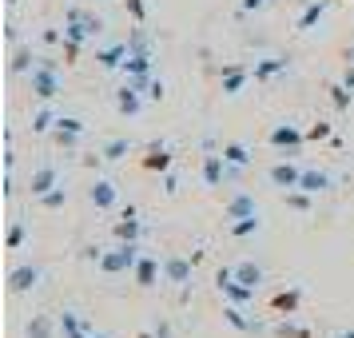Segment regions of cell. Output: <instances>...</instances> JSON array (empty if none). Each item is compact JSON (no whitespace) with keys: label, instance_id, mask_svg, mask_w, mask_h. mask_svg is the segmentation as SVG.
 Segmentation results:
<instances>
[{"label":"cell","instance_id":"cell-47","mask_svg":"<svg viewBox=\"0 0 354 338\" xmlns=\"http://www.w3.org/2000/svg\"><path fill=\"white\" fill-rule=\"evenodd\" d=\"M351 64H354V52H351Z\"/></svg>","mask_w":354,"mask_h":338},{"label":"cell","instance_id":"cell-37","mask_svg":"<svg viewBox=\"0 0 354 338\" xmlns=\"http://www.w3.org/2000/svg\"><path fill=\"white\" fill-rule=\"evenodd\" d=\"M351 92H354V88L338 84V88H335V96H330V100H335V108H346V104H351Z\"/></svg>","mask_w":354,"mask_h":338},{"label":"cell","instance_id":"cell-45","mask_svg":"<svg viewBox=\"0 0 354 338\" xmlns=\"http://www.w3.org/2000/svg\"><path fill=\"white\" fill-rule=\"evenodd\" d=\"M140 338H160V335H140Z\"/></svg>","mask_w":354,"mask_h":338},{"label":"cell","instance_id":"cell-20","mask_svg":"<svg viewBox=\"0 0 354 338\" xmlns=\"http://www.w3.org/2000/svg\"><path fill=\"white\" fill-rule=\"evenodd\" d=\"M299 187H303V191H310V195H319V191H326V187H330V176H326L322 167H303Z\"/></svg>","mask_w":354,"mask_h":338},{"label":"cell","instance_id":"cell-22","mask_svg":"<svg viewBox=\"0 0 354 338\" xmlns=\"http://www.w3.org/2000/svg\"><path fill=\"white\" fill-rule=\"evenodd\" d=\"M223 319L231 322L235 330H243V335H251V330H259V322H255V319H247V310H243L239 303H231V306H227V310H223Z\"/></svg>","mask_w":354,"mask_h":338},{"label":"cell","instance_id":"cell-24","mask_svg":"<svg viewBox=\"0 0 354 338\" xmlns=\"http://www.w3.org/2000/svg\"><path fill=\"white\" fill-rule=\"evenodd\" d=\"M56 326H60V335H64V338H76V335H80V330H88V326H84V319H80V314H76V310H64V314H60V322H56Z\"/></svg>","mask_w":354,"mask_h":338},{"label":"cell","instance_id":"cell-44","mask_svg":"<svg viewBox=\"0 0 354 338\" xmlns=\"http://www.w3.org/2000/svg\"><path fill=\"white\" fill-rule=\"evenodd\" d=\"M338 338H354V330H342V335H338Z\"/></svg>","mask_w":354,"mask_h":338},{"label":"cell","instance_id":"cell-36","mask_svg":"<svg viewBox=\"0 0 354 338\" xmlns=\"http://www.w3.org/2000/svg\"><path fill=\"white\" fill-rule=\"evenodd\" d=\"M24 235H28V231H24L20 223H12V227H8V247H12V251H20V247H24Z\"/></svg>","mask_w":354,"mask_h":338},{"label":"cell","instance_id":"cell-30","mask_svg":"<svg viewBox=\"0 0 354 338\" xmlns=\"http://www.w3.org/2000/svg\"><path fill=\"white\" fill-rule=\"evenodd\" d=\"M128 151H131V140H124V135H120V140H112V144L104 147L100 156H104V160H124Z\"/></svg>","mask_w":354,"mask_h":338},{"label":"cell","instance_id":"cell-9","mask_svg":"<svg viewBox=\"0 0 354 338\" xmlns=\"http://www.w3.org/2000/svg\"><path fill=\"white\" fill-rule=\"evenodd\" d=\"M227 223H235V219H251V215H259V203H255V195H247V191H239V195H231L227 199Z\"/></svg>","mask_w":354,"mask_h":338},{"label":"cell","instance_id":"cell-19","mask_svg":"<svg viewBox=\"0 0 354 338\" xmlns=\"http://www.w3.org/2000/svg\"><path fill=\"white\" fill-rule=\"evenodd\" d=\"M96 60H100V68H108V72L124 68V60H128V40H124V44H108V48H100Z\"/></svg>","mask_w":354,"mask_h":338},{"label":"cell","instance_id":"cell-31","mask_svg":"<svg viewBox=\"0 0 354 338\" xmlns=\"http://www.w3.org/2000/svg\"><path fill=\"white\" fill-rule=\"evenodd\" d=\"M56 330H52V319H44V314H36L32 322H28V338H52Z\"/></svg>","mask_w":354,"mask_h":338},{"label":"cell","instance_id":"cell-15","mask_svg":"<svg viewBox=\"0 0 354 338\" xmlns=\"http://www.w3.org/2000/svg\"><path fill=\"white\" fill-rule=\"evenodd\" d=\"M223 179H227L223 151H207V156H203V183H207V187H219Z\"/></svg>","mask_w":354,"mask_h":338},{"label":"cell","instance_id":"cell-7","mask_svg":"<svg viewBox=\"0 0 354 338\" xmlns=\"http://www.w3.org/2000/svg\"><path fill=\"white\" fill-rule=\"evenodd\" d=\"M144 100L147 96H144V88H140V80H128L120 92H115V108H120L124 115H136L140 108H144Z\"/></svg>","mask_w":354,"mask_h":338},{"label":"cell","instance_id":"cell-13","mask_svg":"<svg viewBox=\"0 0 354 338\" xmlns=\"http://www.w3.org/2000/svg\"><path fill=\"white\" fill-rule=\"evenodd\" d=\"M40 279H44V271L28 263V267H17V271L8 274V287H12V294H24V290L40 287Z\"/></svg>","mask_w":354,"mask_h":338},{"label":"cell","instance_id":"cell-8","mask_svg":"<svg viewBox=\"0 0 354 338\" xmlns=\"http://www.w3.org/2000/svg\"><path fill=\"white\" fill-rule=\"evenodd\" d=\"M287 72H290L287 56H267V60H255V68H251V76H255L259 84L274 80V76H287Z\"/></svg>","mask_w":354,"mask_h":338},{"label":"cell","instance_id":"cell-6","mask_svg":"<svg viewBox=\"0 0 354 338\" xmlns=\"http://www.w3.org/2000/svg\"><path fill=\"white\" fill-rule=\"evenodd\" d=\"M267 140H271V147H279V151H299L306 135H303L299 128H295V124H274Z\"/></svg>","mask_w":354,"mask_h":338},{"label":"cell","instance_id":"cell-33","mask_svg":"<svg viewBox=\"0 0 354 338\" xmlns=\"http://www.w3.org/2000/svg\"><path fill=\"white\" fill-rule=\"evenodd\" d=\"M299 306V290H283V294H274V310H283V314H290Z\"/></svg>","mask_w":354,"mask_h":338},{"label":"cell","instance_id":"cell-42","mask_svg":"<svg viewBox=\"0 0 354 338\" xmlns=\"http://www.w3.org/2000/svg\"><path fill=\"white\" fill-rule=\"evenodd\" d=\"M163 191L176 195V191H179V179H176V176H167V179H163Z\"/></svg>","mask_w":354,"mask_h":338},{"label":"cell","instance_id":"cell-2","mask_svg":"<svg viewBox=\"0 0 354 338\" xmlns=\"http://www.w3.org/2000/svg\"><path fill=\"white\" fill-rule=\"evenodd\" d=\"M140 255H144V247H140V243H115L112 251H104V255H100V271L104 274H124V271H131V267H136V263H140Z\"/></svg>","mask_w":354,"mask_h":338},{"label":"cell","instance_id":"cell-34","mask_svg":"<svg viewBox=\"0 0 354 338\" xmlns=\"http://www.w3.org/2000/svg\"><path fill=\"white\" fill-rule=\"evenodd\" d=\"M287 207H295V211H310V191H303V187L287 191Z\"/></svg>","mask_w":354,"mask_h":338},{"label":"cell","instance_id":"cell-11","mask_svg":"<svg viewBox=\"0 0 354 338\" xmlns=\"http://www.w3.org/2000/svg\"><path fill=\"white\" fill-rule=\"evenodd\" d=\"M151 68H156V56H151V48H147V52H128V60H124L128 80H147V76H151Z\"/></svg>","mask_w":354,"mask_h":338},{"label":"cell","instance_id":"cell-4","mask_svg":"<svg viewBox=\"0 0 354 338\" xmlns=\"http://www.w3.org/2000/svg\"><path fill=\"white\" fill-rule=\"evenodd\" d=\"M195 263H199V255L183 259V255H167L163 259V283H171V287H187L195 274Z\"/></svg>","mask_w":354,"mask_h":338},{"label":"cell","instance_id":"cell-3","mask_svg":"<svg viewBox=\"0 0 354 338\" xmlns=\"http://www.w3.org/2000/svg\"><path fill=\"white\" fill-rule=\"evenodd\" d=\"M215 287H219V290L227 294V303L247 306L251 299H255V287L239 283V279H235V267H219V274H215Z\"/></svg>","mask_w":354,"mask_h":338},{"label":"cell","instance_id":"cell-27","mask_svg":"<svg viewBox=\"0 0 354 338\" xmlns=\"http://www.w3.org/2000/svg\"><path fill=\"white\" fill-rule=\"evenodd\" d=\"M36 64H40V56H32V48H20L17 56H12V72H17V76H24V72H32Z\"/></svg>","mask_w":354,"mask_h":338},{"label":"cell","instance_id":"cell-17","mask_svg":"<svg viewBox=\"0 0 354 338\" xmlns=\"http://www.w3.org/2000/svg\"><path fill=\"white\" fill-rule=\"evenodd\" d=\"M52 187H60V171H56L52 163H48V167H36V171H32V195L40 199V195H48Z\"/></svg>","mask_w":354,"mask_h":338},{"label":"cell","instance_id":"cell-12","mask_svg":"<svg viewBox=\"0 0 354 338\" xmlns=\"http://www.w3.org/2000/svg\"><path fill=\"white\" fill-rule=\"evenodd\" d=\"M251 80V68H243V64H227L223 72H219V84H223V96H239L243 92V84Z\"/></svg>","mask_w":354,"mask_h":338},{"label":"cell","instance_id":"cell-46","mask_svg":"<svg viewBox=\"0 0 354 338\" xmlns=\"http://www.w3.org/2000/svg\"><path fill=\"white\" fill-rule=\"evenodd\" d=\"M8 4H20V0H8Z\"/></svg>","mask_w":354,"mask_h":338},{"label":"cell","instance_id":"cell-26","mask_svg":"<svg viewBox=\"0 0 354 338\" xmlns=\"http://www.w3.org/2000/svg\"><path fill=\"white\" fill-rule=\"evenodd\" d=\"M144 167H151V171H167V167H171V151L160 147V144H151V156L144 160Z\"/></svg>","mask_w":354,"mask_h":338},{"label":"cell","instance_id":"cell-28","mask_svg":"<svg viewBox=\"0 0 354 338\" xmlns=\"http://www.w3.org/2000/svg\"><path fill=\"white\" fill-rule=\"evenodd\" d=\"M227 227H231L235 239H247V235H255L263 223H259V215H251V219H235V223H227Z\"/></svg>","mask_w":354,"mask_h":338},{"label":"cell","instance_id":"cell-25","mask_svg":"<svg viewBox=\"0 0 354 338\" xmlns=\"http://www.w3.org/2000/svg\"><path fill=\"white\" fill-rule=\"evenodd\" d=\"M223 160H227V167H247L251 163V151L243 144H223Z\"/></svg>","mask_w":354,"mask_h":338},{"label":"cell","instance_id":"cell-35","mask_svg":"<svg viewBox=\"0 0 354 338\" xmlns=\"http://www.w3.org/2000/svg\"><path fill=\"white\" fill-rule=\"evenodd\" d=\"M140 88H144V96H147V100H163V80H156V76L140 80Z\"/></svg>","mask_w":354,"mask_h":338},{"label":"cell","instance_id":"cell-18","mask_svg":"<svg viewBox=\"0 0 354 338\" xmlns=\"http://www.w3.org/2000/svg\"><path fill=\"white\" fill-rule=\"evenodd\" d=\"M140 235H144V223L136 219V211H124V219L115 223V239H124V243H140Z\"/></svg>","mask_w":354,"mask_h":338},{"label":"cell","instance_id":"cell-23","mask_svg":"<svg viewBox=\"0 0 354 338\" xmlns=\"http://www.w3.org/2000/svg\"><path fill=\"white\" fill-rule=\"evenodd\" d=\"M235 279L259 290V283H263V267H259V263H235Z\"/></svg>","mask_w":354,"mask_h":338},{"label":"cell","instance_id":"cell-29","mask_svg":"<svg viewBox=\"0 0 354 338\" xmlns=\"http://www.w3.org/2000/svg\"><path fill=\"white\" fill-rule=\"evenodd\" d=\"M56 120H60V115L52 112V108H40V112L32 115V131H52L56 128Z\"/></svg>","mask_w":354,"mask_h":338},{"label":"cell","instance_id":"cell-40","mask_svg":"<svg viewBox=\"0 0 354 338\" xmlns=\"http://www.w3.org/2000/svg\"><path fill=\"white\" fill-rule=\"evenodd\" d=\"M306 140H330V124H319V128L306 131Z\"/></svg>","mask_w":354,"mask_h":338},{"label":"cell","instance_id":"cell-39","mask_svg":"<svg viewBox=\"0 0 354 338\" xmlns=\"http://www.w3.org/2000/svg\"><path fill=\"white\" fill-rule=\"evenodd\" d=\"M128 12L136 24H144V0H128Z\"/></svg>","mask_w":354,"mask_h":338},{"label":"cell","instance_id":"cell-10","mask_svg":"<svg viewBox=\"0 0 354 338\" xmlns=\"http://www.w3.org/2000/svg\"><path fill=\"white\" fill-rule=\"evenodd\" d=\"M299 179H303V167H299V163L283 160V163H274V167H271V183H274V187H283V191H295V187H299Z\"/></svg>","mask_w":354,"mask_h":338},{"label":"cell","instance_id":"cell-5","mask_svg":"<svg viewBox=\"0 0 354 338\" xmlns=\"http://www.w3.org/2000/svg\"><path fill=\"white\" fill-rule=\"evenodd\" d=\"M131 279H136V287H156V279H163V259L140 255V263L131 267Z\"/></svg>","mask_w":354,"mask_h":338},{"label":"cell","instance_id":"cell-14","mask_svg":"<svg viewBox=\"0 0 354 338\" xmlns=\"http://www.w3.org/2000/svg\"><path fill=\"white\" fill-rule=\"evenodd\" d=\"M52 131H56V144H60V147H72L84 135V120H76V115H60Z\"/></svg>","mask_w":354,"mask_h":338},{"label":"cell","instance_id":"cell-1","mask_svg":"<svg viewBox=\"0 0 354 338\" xmlns=\"http://www.w3.org/2000/svg\"><path fill=\"white\" fill-rule=\"evenodd\" d=\"M28 84H32V96L36 100H56L60 96V64L52 60V56H40V64L28 72Z\"/></svg>","mask_w":354,"mask_h":338},{"label":"cell","instance_id":"cell-16","mask_svg":"<svg viewBox=\"0 0 354 338\" xmlns=\"http://www.w3.org/2000/svg\"><path fill=\"white\" fill-rule=\"evenodd\" d=\"M88 199H92V203H96L100 211H108V207H115L120 191H115L112 179H96V183H92V191H88Z\"/></svg>","mask_w":354,"mask_h":338},{"label":"cell","instance_id":"cell-41","mask_svg":"<svg viewBox=\"0 0 354 338\" xmlns=\"http://www.w3.org/2000/svg\"><path fill=\"white\" fill-rule=\"evenodd\" d=\"M263 4H267V0H239V8H243V12H259Z\"/></svg>","mask_w":354,"mask_h":338},{"label":"cell","instance_id":"cell-32","mask_svg":"<svg viewBox=\"0 0 354 338\" xmlns=\"http://www.w3.org/2000/svg\"><path fill=\"white\" fill-rule=\"evenodd\" d=\"M40 203H44V207H48V211L64 207V203H68V187H64V183H60V187H52L48 195H40Z\"/></svg>","mask_w":354,"mask_h":338},{"label":"cell","instance_id":"cell-38","mask_svg":"<svg viewBox=\"0 0 354 338\" xmlns=\"http://www.w3.org/2000/svg\"><path fill=\"white\" fill-rule=\"evenodd\" d=\"M279 338H310L303 330V326H290V322H283V326H279Z\"/></svg>","mask_w":354,"mask_h":338},{"label":"cell","instance_id":"cell-43","mask_svg":"<svg viewBox=\"0 0 354 338\" xmlns=\"http://www.w3.org/2000/svg\"><path fill=\"white\" fill-rule=\"evenodd\" d=\"M76 338H108V335H92V330H80Z\"/></svg>","mask_w":354,"mask_h":338},{"label":"cell","instance_id":"cell-21","mask_svg":"<svg viewBox=\"0 0 354 338\" xmlns=\"http://www.w3.org/2000/svg\"><path fill=\"white\" fill-rule=\"evenodd\" d=\"M326 8H330L326 0H310V4L303 8V17H299V32H310V28H315V24L326 17Z\"/></svg>","mask_w":354,"mask_h":338}]
</instances>
